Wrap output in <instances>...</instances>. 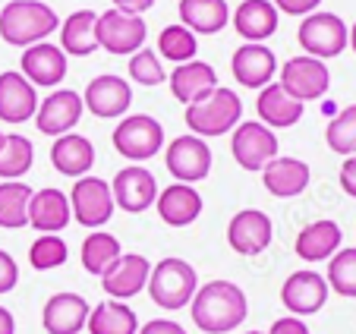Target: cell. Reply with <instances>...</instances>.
Here are the masks:
<instances>
[{
	"label": "cell",
	"instance_id": "obj_1",
	"mask_svg": "<svg viewBox=\"0 0 356 334\" xmlns=\"http://www.w3.org/2000/svg\"><path fill=\"white\" fill-rule=\"evenodd\" d=\"M193 321L205 334H227L240 328L249 315V303L240 284L234 281H205L189 300Z\"/></svg>",
	"mask_w": 356,
	"mask_h": 334
},
{
	"label": "cell",
	"instance_id": "obj_2",
	"mask_svg": "<svg viewBox=\"0 0 356 334\" xmlns=\"http://www.w3.org/2000/svg\"><path fill=\"white\" fill-rule=\"evenodd\" d=\"M60 29V16L41 0H10L0 10V38L13 47H32Z\"/></svg>",
	"mask_w": 356,
	"mask_h": 334
},
{
	"label": "cell",
	"instance_id": "obj_3",
	"mask_svg": "<svg viewBox=\"0 0 356 334\" xmlns=\"http://www.w3.org/2000/svg\"><path fill=\"white\" fill-rule=\"evenodd\" d=\"M240 117H243L240 95L224 88V86H218L215 92H209L205 98L186 104L183 120H186V127L193 129V136H199V139H215V136L230 133V129L240 123Z\"/></svg>",
	"mask_w": 356,
	"mask_h": 334
},
{
	"label": "cell",
	"instance_id": "obj_4",
	"mask_svg": "<svg viewBox=\"0 0 356 334\" xmlns=\"http://www.w3.org/2000/svg\"><path fill=\"white\" fill-rule=\"evenodd\" d=\"M145 287L152 294V300H155V306L174 312V309L189 306V300L199 290V274H195V268L189 262L170 255V259H161L152 268Z\"/></svg>",
	"mask_w": 356,
	"mask_h": 334
},
{
	"label": "cell",
	"instance_id": "obj_5",
	"mask_svg": "<svg viewBox=\"0 0 356 334\" xmlns=\"http://www.w3.org/2000/svg\"><path fill=\"white\" fill-rule=\"evenodd\" d=\"M111 139H114L117 154H123L127 161L142 164V161L155 158V154L161 152L164 127L155 120V117H148V114H129V117H123V120L117 123V129H114Z\"/></svg>",
	"mask_w": 356,
	"mask_h": 334
},
{
	"label": "cell",
	"instance_id": "obj_6",
	"mask_svg": "<svg viewBox=\"0 0 356 334\" xmlns=\"http://www.w3.org/2000/svg\"><path fill=\"white\" fill-rule=\"evenodd\" d=\"M296 41L309 57H318V61H328V57H337L343 54L350 41V29L343 26V19L337 13H309L296 29Z\"/></svg>",
	"mask_w": 356,
	"mask_h": 334
},
{
	"label": "cell",
	"instance_id": "obj_7",
	"mask_svg": "<svg viewBox=\"0 0 356 334\" xmlns=\"http://www.w3.org/2000/svg\"><path fill=\"white\" fill-rule=\"evenodd\" d=\"M95 38H98V47L123 57V54H136L145 47L148 26L142 16H129V13H120V10L111 7V10H104V13H98Z\"/></svg>",
	"mask_w": 356,
	"mask_h": 334
},
{
	"label": "cell",
	"instance_id": "obj_8",
	"mask_svg": "<svg viewBox=\"0 0 356 334\" xmlns=\"http://www.w3.org/2000/svg\"><path fill=\"white\" fill-rule=\"evenodd\" d=\"M277 86H281L290 98L306 104V101L325 98V92H328V86H331V73H328V67H325V61L309 57V54H300V57L284 61Z\"/></svg>",
	"mask_w": 356,
	"mask_h": 334
},
{
	"label": "cell",
	"instance_id": "obj_9",
	"mask_svg": "<svg viewBox=\"0 0 356 334\" xmlns=\"http://www.w3.org/2000/svg\"><path fill=\"white\" fill-rule=\"evenodd\" d=\"M114 193H111V183L101 180V177H79L73 183V193H70V212L79 221L82 228L98 230L104 228L114 214Z\"/></svg>",
	"mask_w": 356,
	"mask_h": 334
},
{
	"label": "cell",
	"instance_id": "obj_10",
	"mask_svg": "<svg viewBox=\"0 0 356 334\" xmlns=\"http://www.w3.org/2000/svg\"><path fill=\"white\" fill-rule=\"evenodd\" d=\"M230 154L243 170H262L271 158H277V136L259 120L236 123L230 136Z\"/></svg>",
	"mask_w": 356,
	"mask_h": 334
},
{
	"label": "cell",
	"instance_id": "obj_11",
	"mask_svg": "<svg viewBox=\"0 0 356 334\" xmlns=\"http://www.w3.org/2000/svg\"><path fill=\"white\" fill-rule=\"evenodd\" d=\"M164 161H168V170L174 174L177 183H199L209 177L211 170V148L205 139H199V136L186 133V136H177L174 142L168 145V154H164Z\"/></svg>",
	"mask_w": 356,
	"mask_h": 334
},
{
	"label": "cell",
	"instance_id": "obj_12",
	"mask_svg": "<svg viewBox=\"0 0 356 334\" xmlns=\"http://www.w3.org/2000/svg\"><path fill=\"white\" fill-rule=\"evenodd\" d=\"M111 193H114L117 208H123V212H129V214H142L145 208L155 205L158 180L148 167L129 164V167H123V170H117L114 183H111Z\"/></svg>",
	"mask_w": 356,
	"mask_h": 334
},
{
	"label": "cell",
	"instance_id": "obj_13",
	"mask_svg": "<svg viewBox=\"0 0 356 334\" xmlns=\"http://www.w3.org/2000/svg\"><path fill=\"white\" fill-rule=\"evenodd\" d=\"M82 111V95L73 88H54L44 101H38V111H35V127L44 136H67L76 129Z\"/></svg>",
	"mask_w": 356,
	"mask_h": 334
},
{
	"label": "cell",
	"instance_id": "obj_14",
	"mask_svg": "<svg viewBox=\"0 0 356 334\" xmlns=\"http://www.w3.org/2000/svg\"><path fill=\"white\" fill-rule=\"evenodd\" d=\"M275 224L262 208H243L227 224V243L236 255H259L271 246Z\"/></svg>",
	"mask_w": 356,
	"mask_h": 334
},
{
	"label": "cell",
	"instance_id": "obj_15",
	"mask_svg": "<svg viewBox=\"0 0 356 334\" xmlns=\"http://www.w3.org/2000/svg\"><path fill=\"white\" fill-rule=\"evenodd\" d=\"M152 274V262L139 253H120V259L101 274V287L111 300H129V296L142 294Z\"/></svg>",
	"mask_w": 356,
	"mask_h": 334
},
{
	"label": "cell",
	"instance_id": "obj_16",
	"mask_svg": "<svg viewBox=\"0 0 356 334\" xmlns=\"http://www.w3.org/2000/svg\"><path fill=\"white\" fill-rule=\"evenodd\" d=\"M82 104L86 111H92L95 117L101 120H111V117H123L133 104V88H129L127 79L120 76L108 73V76H98L86 86V95H82Z\"/></svg>",
	"mask_w": 356,
	"mask_h": 334
},
{
	"label": "cell",
	"instance_id": "obj_17",
	"mask_svg": "<svg viewBox=\"0 0 356 334\" xmlns=\"http://www.w3.org/2000/svg\"><path fill=\"white\" fill-rule=\"evenodd\" d=\"M230 70H234V79L240 82L243 88H252V92H256V88L271 86V79H275V73H277V57L271 47L246 41V45H240L234 51Z\"/></svg>",
	"mask_w": 356,
	"mask_h": 334
},
{
	"label": "cell",
	"instance_id": "obj_18",
	"mask_svg": "<svg viewBox=\"0 0 356 334\" xmlns=\"http://www.w3.org/2000/svg\"><path fill=\"white\" fill-rule=\"evenodd\" d=\"M19 73L26 76L32 86H44L54 88L67 79V54L60 51V45H51V41H38V45L26 47L19 61Z\"/></svg>",
	"mask_w": 356,
	"mask_h": 334
},
{
	"label": "cell",
	"instance_id": "obj_19",
	"mask_svg": "<svg viewBox=\"0 0 356 334\" xmlns=\"http://www.w3.org/2000/svg\"><path fill=\"white\" fill-rule=\"evenodd\" d=\"M328 300V281L318 271H293L281 287V303L290 315H316Z\"/></svg>",
	"mask_w": 356,
	"mask_h": 334
},
{
	"label": "cell",
	"instance_id": "obj_20",
	"mask_svg": "<svg viewBox=\"0 0 356 334\" xmlns=\"http://www.w3.org/2000/svg\"><path fill=\"white\" fill-rule=\"evenodd\" d=\"M35 111H38V95L32 82L16 70L0 73V120L19 127L29 117H35Z\"/></svg>",
	"mask_w": 356,
	"mask_h": 334
},
{
	"label": "cell",
	"instance_id": "obj_21",
	"mask_svg": "<svg viewBox=\"0 0 356 334\" xmlns=\"http://www.w3.org/2000/svg\"><path fill=\"white\" fill-rule=\"evenodd\" d=\"M309 164L300 158H290V154H277L268 164L262 167V183L271 196L277 199H293V196L306 193L309 186Z\"/></svg>",
	"mask_w": 356,
	"mask_h": 334
},
{
	"label": "cell",
	"instance_id": "obj_22",
	"mask_svg": "<svg viewBox=\"0 0 356 334\" xmlns=\"http://www.w3.org/2000/svg\"><path fill=\"white\" fill-rule=\"evenodd\" d=\"M88 312H92V306L86 303V296L63 290V294H54L44 303L41 325H44L47 334H76L86 328Z\"/></svg>",
	"mask_w": 356,
	"mask_h": 334
},
{
	"label": "cell",
	"instance_id": "obj_23",
	"mask_svg": "<svg viewBox=\"0 0 356 334\" xmlns=\"http://www.w3.org/2000/svg\"><path fill=\"white\" fill-rule=\"evenodd\" d=\"M73 221V212H70V196L60 193V189L47 186L32 193L29 199V228L38 230V234H57Z\"/></svg>",
	"mask_w": 356,
	"mask_h": 334
},
{
	"label": "cell",
	"instance_id": "obj_24",
	"mask_svg": "<svg viewBox=\"0 0 356 334\" xmlns=\"http://www.w3.org/2000/svg\"><path fill=\"white\" fill-rule=\"evenodd\" d=\"M158 218L170 228H186L202 214V196L189 183H170L168 189H158Z\"/></svg>",
	"mask_w": 356,
	"mask_h": 334
},
{
	"label": "cell",
	"instance_id": "obj_25",
	"mask_svg": "<svg viewBox=\"0 0 356 334\" xmlns=\"http://www.w3.org/2000/svg\"><path fill=\"white\" fill-rule=\"evenodd\" d=\"M168 82H170V95L180 104H193V101L205 98L209 92H215L218 73L205 61H189V63H177V70L168 76Z\"/></svg>",
	"mask_w": 356,
	"mask_h": 334
},
{
	"label": "cell",
	"instance_id": "obj_26",
	"mask_svg": "<svg viewBox=\"0 0 356 334\" xmlns=\"http://www.w3.org/2000/svg\"><path fill=\"white\" fill-rule=\"evenodd\" d=\"M256 111H259V123H265L268 129H287L302 120V101L290 98L277 82L259 88Z\"/></svg>",
	"mask_w": 356,
	"mask_h": 334
},
{
	"label": "cell",
	"instance_id": "obj_27",
	"mask_svg": "<svg viewBox=\"0 0 356 334\" xmlns=\"http://www.w3.org/2000/svg\"><path fill=\"white\" fill-rule=\"evenodd\" d=\"M51 164L63 177H76V180L88 177V170L95 164V145L79 133L57 136L54 145H51Z\"/></svg>",
	"mask_w": 356,
	"mask_h": 334
},
{
	"label": "cell",
	"instance_id": "obj_28",
	"mask_svg": "<svg viewBox=\"0 0 356 334\" xmlns=\"http://www.w3.org/2000/svg\"><path fill=\"white\" fill-rule=\"evenodd\" d=\"M234 29L240 38L262 45L277 32V10L271 0H243L234 10Z\"/></svg>",
	"mask_w": 356,
	"mask_h": 334
},
{
	"label": "cell",
	"instance_id": "obj_29",
	"mask_svg": "<svg viewBox=\"0 0 356 334\" xmlns=\"http://www.w3.org/2000/svg\"><path fill=\"white\" fill-rule=\"evenodd\" d=\"M341 228H337L334 221L322 218V221H312V224H306V228L296 234V255H300L302 262H322V259H331V255L341 249Z\"/></svg>",
	"mask_w": 356,
	"mask_h": 334
},
{
	"label": "cell",
	"instance_id": "obj_30",
	"mask_svg": "<svg viewBox=\"0 0 356 334\" xmlns=\"http://www.w3.org/2000/svg\"><path fill=\"white\" fill-rule=\"evenodd\" d=\"M227 22V0H180V26H186L193 35H218Z\"/></svg>",
	"mask_w": 356,
	"mask_h": 334
},
{
	"label": "cell",
	"instance_id": "obj_31",
	"mask_svg": "<svg viewBox=\"0 0 356 334\" xmlns=\"http://www.w3.org/2000/svg\"><path fill=\"white\" fill-rule=\"evenodd\" d=\"M95 22H98L95 10H76V13H70L60 22V51L73 54V57H88V54L98 51Z\"/></svg>",
	"mask_w": 356,
	"mask_h": 334
},
{
	"label": "cell",
	"instance_id": "obj_32",
	"mask_svg": "<svg viewBox=\"0 0 356 334\" xmlns=\"http://www.w3.org/2000/svg\"><path fill=\"white\" fill-rule=\"evenodd\" d=\"M88 334H139V319L123 300H104L88 312Z\"/></svg>",
	"mask_w": 356,
	"mask_h": 334
},
{
	"label": "cell",
	"instance_id": "obj_33",
	"mask_svg": "<svg viewBox=\"0 0 356 334\" xmlns=\"http://www.w3.org/2000/svg\"><path fill=\"white\" fill-rule=\"evenodd\" d=\"M120 240L108 230H92V234L82 240V249H79V262L88 274L101 278V274L108 271L117 259H120Z\"/></svg>",
	"mask_w": 356,
	"mask_h": 334
},
{
	"label": "cell",
	"instance_id": "obj_34",
	"mask_svg": "<svg viewBox=\"0 0 356 334\" xmlns=\"http://www.w3.org/2000/svg\"><path fill=\"white\" fill-rule=\"evenodd\" d=\"M29 199L32 189L22 180H3L0 183V228L3 230H22L29 224Z\"/></svg>",
	"mask_w": 356,
	"mask_h": 334
},
{
	"label": "cell",
	"instance_id": "obj_35",
	"mask_svg": "<svg viewBox=\"0 0 356 334\" xmlns=\"http://www.w3.org/2000/svg\"><path fill=\"white\" fill-rule=\"evenodd\" d=\"M35 164V148L26 136L7 133L3 145H0V180H19L32 170Z\"/></svg>",
	"mask_w": 356,
	"mask_h": 334
},
{
	"label": "cell",
	"instance_id": "obj_36",
	"mask_svg": "<svg viewBox=\"0 0 356 334\" xmlns=\"http://www.w3.org/2000/svg\"><path fill=\"white\" fill-rule=\"evenodd\" d=\"M158 54L174 63H189L199 54V41L186 26H168L158 35Z\"/></svg>",
	"mask_w": 356,
	"mask_h": 334
},
{
	"label": "cell",
	"instance_id": "obj_37",
	"mask_svg": "<svg viewBox=\"0 0 356 334\" xmlns=\"http://www.w3.org/2000/svg\"><path fill=\"white\" fill-rule=\"evenodd\" d=\"M328 290L341 296H356V246L337 249L328 259Z\"/></svg>",
	"mask_w": 356,
	"mask_h": 334
},
{
	"label": "cell",
	"instance_id": "obj_38",
	"mask_svg": "<svg viewBox=\"0 0 356 334\" xmlns=\"http://www.w3.org/2000/svg\"><path fill=\"white\" fill-rule=\"evenodd\" d=\"M325 142L331 152L337 154H356V104L343 107L341 114L331 117L328 129H325Z\"/></svg>",
	"mask_w": 356,
	"mask_h": 334
},
{
	"label": "cell",
	"instance_id": "obj_39",
	"mask_svg": "<svg viewBox=\"0 0 356 334\" xmlns=\"http://www.w3.org/2000/svg\"><path fill=\"white\" fill-rule=\"evenodd\" d=\"M67 255H70V249L60 234H41L29 246V265L35 271H51V268H60L67 262Z\"/></svg>",
	"mask_w": 356,
	"mask_h": 334
},
{
	"label": "cell",
	"instance_id": "obj_40",
	"mask_svg": "<svg viewBox=\"0 0 356 334\" xmlns=\"http://www.w3.org/2000/svg\"><path fill=\"white\" fill-rule=\"evenodd\" d=\"M129 79L139 82V86H161V82H168V73H164L161 61H158L155 51H148V47H142V51H136L133 57H129Z\"/></svg>",
	"mask_w": 356,
	"mask_h": 334
},
{
	"label": "cell",
	"instance_id": "obj_41",
	"mask_svg": "<svg viewBox=\"0 0 356 334\" xmlns=\"http://www.w3.org/2000/svg\"><path fill=\"white\" fill-rule=\"evenodd\" d=\"M16 281H19V265L7 249H0V294H10L16 287Z\"/></svg>",
	"mask_w": 356,
	"mask_h": 334
},
{
	"label": "cell",
	"instance_id": "obj_42",
	"mask_svg": "<svg viewBox=\"0 0 356 334\" xmlns=\"http://www.w3.org/2000/svg\"><path fill=\"white\" fill-rule=\"evenodd\" d=\"M277 13H287V16H309L318 10L322 0H271Z\"/></svg>",
	"mask_w": 356,
	"mask_h": 334
},
{
	"label": "cell",
	"instance_id": "obj_43",
	"mask_svg": "<svg viewBox=\"0 0 356 334\" xmlns=\"http://www.w3.org/2000/svg\"><path fill=\"white\" fill-rule=\"evenodd\" d=\"M139 334H186V328L174 319H152L145 328H139Z\"/></svg>",
	"mask_w": 356,
	"mask_h": 334
},
{
	"label": "cell",
	"instance_id": "obj_44",
	"mask_svg": "<svg viewBox=\"0 0 356 334\" xmlns=\"http://www.w3.org/2000/svg\"><path fill=\"white\" fill-rule=\"evenodd\" d=\"M341 189L350 199H356V154H350L341 164Z\"/></svg>",
	"mask_w": 356,
	"mask_h": 334
},
{
	"label": "cell",
	"instance_id": "obj_45",
	"mask_svg": "<svg viewBox=\"0 0 356 334\" xmlns=\"http://www.w3.org/2000/svg\"><path fill=\"white\" fill-rule=\"evenodd\" d=\"M268 334H309V328H306V321H302V319L287 315V319H277L275 325H271Z\"/></svg>",
	"mask_w": 356,
	"mask_h": 334
},
{
	"label": "cell",
	"instance_id": "obj_46",
	"mask_svg": "<svg viewBox=\"0 0 356 334\" xmlns=\"http://www.w3.org/2000/svg\"><path fill=\"white\" fill-rule=\"evenodd\" d=\"M111 3H114V10L129 13V16H142L145 10L155 7V0H111Z\"/></svg>",
	"mask_w": 356,
	"mask_h": 334
},
{
	"label": "cell",
	"instance_id": "obj_47",
	"mask_svg": "<svg viewBox=\"0 0 356 334\" xmlns=\"http://www.w3.org/2000/svg\"><path fill=\"white\" fill-rule=\"evenodd\" d=\"M0 334H16V319L7 306H0Z\"/></svg>",
	"mask_w": 356,
	"mask_h": 334
},
{
	"label": "cell",
	"instance_id": "obj_48",
	"mask_svg": "<svg viewBox=\"0 0 356 334\" xmlns=\"http://www.w3.org/2000/svg\"><path fill=\"white\" fill-rule=\"evenodd\" d=\"M347 45L353 47V54H356V22H353V26H350V41H347Z\"/></svg>",
	"mask_w": 356,
	"mask_h": 334
},
{
	"label": "cell",
	"instance_id": "obj_49",
	"mask_svg": "<svg viewBox=\"0 0 356 334\" xmlns=\"http://www.w3.org/2000/svg\"><path fill=\"white\" fill-rule=\"evenodd\" d=\"M246 334H265V331H246Z\"/></svg>",
	"mask_w": 356,
	"mask_h": 334
},
{
	"label": "cell",
	"instance_id": "obj_50",
	"mask_svg": "<svg viewBox=\"0 0 356 334\" xmlns=\"http://www.w3.org/2000/svg\"><path fill=\"white\" fill-rule=\"evenodd\" d=\"M0 145H3V133H0Z\"/></svg>",
	"mask_w": 356,
	"mask_h": 334
}]
</instances>
